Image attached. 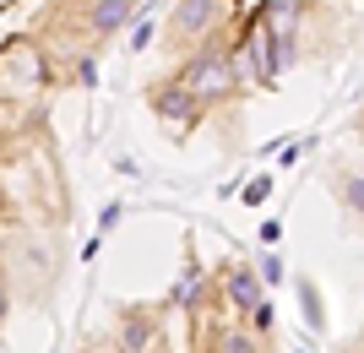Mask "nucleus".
<instances>
[{
  "mask_svg": "<svg viewBox=\"0 0 364 353\" xmlns=\"http://www.w3.org/2000/svg\"><path fill=\"white\" fill-rule=\"evenodd\" d=\"M147 109L168 125V136H174V141H185L201 120H207V114H201V104L191 98V87H185L174 71H164V77L147 82Z\"/></svg>",
  "mask_w": 364,
  "mask_h": 353,
  "instance_id": "5",
  "label": "nucleus"
},
{
  "mask_svg": "<svg viewBox=\"0 0 364 353\" xmlns=\"http://www.w3.org/2000/svg\"><path fill=\"white\" fill-rule=\"evenodd\" d=\"M353 353H364V337H359V342H353Z\"/></svg>",
  "mask_w": 364,
  "mask_h": 353,
  "instance_id": "16",
  "label": "nucleus"
},
{
  "mask_svg": "<svg viewBox=\"0 0 364 353\" xmlns=\"http://www.w3.org/2000/svg\"><path fill=\"white\" fill-rule=\"evenodd\" d=\"M332 196L343 201V212H348V223L353 229H364V169H337L332 174Z\"/></svg>",
  "mask_w": 364,
  "mask_h": 353,
  "instance_id": "8",
  "label": "nucleus"
},
{
  "mask_svg": "<svg viewBox=\"0 0 364 353\" xmlns=\"http://www.w3.org/2000/svg\"><path fill=\"white\" fill-rule=\"evenodd\" d=\"M6 6H11V0H0V11H6Z\"/></svg>",
  "mask_w": 364,
  "mask_h": 353,
  "instance_id": "17",
  "label": "nucleus"
},
{
  "mask_svg": "<svg viewBox=\"0 0 364 353\" xmlns=\"http://www.w3.org/2000/svg\"><path fill=\"white\" fill-rule=\"evenodd\" d=\"M228 11H234V0H174V11L158 28V49L168 60H185L191 49H201L213 33L228 28Z\"/></svg>",
  "mask_w": 364,
  "mask_h": 353,
  "instance_id": "3",
  "label": "nucleus"
},
{
  "mask_svg": "<svg viewBox=\"0 0 364 353\" xmlns=\"http://www.w3.org/2000/svg\"><path fill=\"white\" fill-rule=\"evenodd\" d=\"M299 353H310V348H304V342H299Z\"/></svg>",
  "mask_w": 364,
  "mask_h": 353,
  "instance_id": "18",
  "label": "nucleus"
},
{
  "mask_svg": "<svg viewBox=\"0 0 364 353\" xmlns=\"http://www.w3.org/2000/svg\"><path fill=\"white\" fill-rule=\"evenodd\" d=\"M218 293H223V305L234 310V321H250L256 305H267V283L256 277V266H245V261H228L223 272H218Z\"/></svg>",
  "mask_w": 364,
  "mask_h": 353,
  "instance_id": "6",
  "label": "nucleus"
},
{
  "mask_svg": "<svg viewBox=\"0 0 364 353\" xmlns=\"http://www.w3.org/2000/svg\"><path fill=\"white\" fill-rule=\"evenodd\" d=\"M294 288H299V310H304V326H310V337H326V299H321L316 277H294Z\"/></svg>",
  "mask_w": 364,
  "mask_h": 353,
  "instance_id": "9",
  "label": "nucleus"
},
{
  "mask_svg": "<svg viewBox=\"0 0 364 353\" xmlns=\"http://www.w3.org/2000/svg\"><path fill=\"white\" fill-rule=\"evenodd\" d=\"M196 353H272V332H256V326H213V337H201Z\"/></svg>",
  "mask_w": 364,
  "mask_h": 353,
  "instance_id": "7",
  "label": "nucleus"
},
{
  "mask_svg": "<svg viewBox=\"0 0 364 353\" xmlns=\"http://www.w3.org/2000/svg\"><path fill=\"white\" fill-rule=\"evenodd\" d=\"M120 212H125V207H120V201H109V207H104V217H98V229H114V223H120Z\"/></svg>",
  "mask_w": 364,
  "mask_h": 353,
  "instance_id": "15",
  "label": "nucleus"
},
{
  "mask_svg": "<svg viewBox=\"0 0 364 353\" xmlns=\"http://www.w3.org/2000/svg\"><path fill=\"white\" fill-rule=\"evenodd\" d=\"M49 87H60V77H55V55L44 49V38L11 33L0 44V104H38Z\"/></svg>",
  "mask_w": 364,
  "mask_h": 353,
  "instance_id": "2",
  "label": "nucleus"
},
{
  "mask_svg": "<svg viewBox=\"0 0 364 353\" xmlns=\"http://www.w3.org/2000/svg\"><path fill=\"white\" fill-rule=\"evenodd\" d=\"M168 299H136L114 305L109 315V342L120 353H168Z\"/></svg>",
  "mask_w": 364,
  "mask_h": 353,
  "instance_id": "4",
  "label": "nucleus"
},
{
  "mask_svg": "<svg viewBox=\"0 0 364 353\" xmlns=\"http://www.w3.org/2000/svg\"><path fill=\"white\" fill-rule=\"evenodd\" d=\"M11 310H16V299H11V283H6V266H0V337H6V321H11Z\"/></svg>",
  "mask_w": 364,
  "mask_h": 353,
  "instance_id": "13",
  "label": "nucleus"
},
{
  "mask_svg": "<svg viewBox=\"0 0 364 353\" xmlns=\"http://www.w3.org/2000/svg\"><path fill=\"white\" fill-rule=\"evenodd\" d=\"M240 196H245V207H261V201L272 196V174H256V180H245V185H240Z\"/></svg>",
  "mask_w": 364,
  "mask_h": 353,
  "instance_id": "11",
  "label": "nucleus"
},
{
  "mask_svg": "<svg viewBox=\"0 0 364 353\" xmlns=\"http://www.w3.org/2000/svg\"><path fill=\"white\" fill-rule=\"evenodd\" d=\"M0 266L11 283V299L28 310H49L65 277V239L55 223H11L0 239Z\"/></svg>",
  "mask_w": 364,
  "mask_h": 353,
  "instance_id": "1",
  "label": "nucleus"
},
{
  "mask_svg": "<svg viewBox=\"0 0 364 353\" xmlns=\"http://www.w3.org/2000/svg\"><path fill=\"white\" fill-rule=\"evenodd\" d=\"M283 277H289L283 256H277V250H267V256H261V283H283Z\"/></svg>",
  "mask_w": 364,
  "mask_h": 353,
  "instance_id": "12",
  "label": "nucleus"
},
{
  "mask_svg": "<svg viewBox=\"0 0 364 353\" xmlns=\"http://www.w3.org/2000/svg\"><path fill=\"white\" fill-rule=\"evenodd\" d=\"M152 38H158V28H152L147 6H141V11H136V22H131V44H125V49H152Z\"/></svg>",
  "mask_w": 364,
  "mask_h": 353,
  "instance_id": "10",
  "label": "nucleus"
},
{
  "mask_svg": "<svg viewBox=\"0 0 364 353\" xmlns=\"http://www.w3.org/2000/svg\"><path fill=\"white\" fill-rule=\"evenodd\" d=\"M76 353H120V348H114V342H109V337H87V342H82V348H76Z\"/></svg>",
  "mask_w": 364,
  "mask_h": 353,
  "instance_id": "14",
  "label": "nucleus"
}]
</instances>
